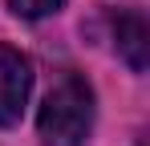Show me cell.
<instances>
[{"label": "cell", "mask_w": 150, "mask_h": 146, "mask_svg": "<svg viewBox=\"0 0 150 146\" xmlns=\"http://www.w3.org/2000/svg\"><path fill=\"white\" fill-rule=\"evenodd\" d=\"M41 146H85L93 134V89L81 73H61L37 114Z\"/></svg>", "instance_id": "6da1fadb"}, {"label": "cell", "mask_w": 150, "mask_h": 146, "mask_svg": "<svg viewBox=\"0 0 150 146\" xmlns=\"http://www.w3.org/2000/svg\"><path fill=\"white\" fill-rule=\"evenodd\" d=\"M28 89H33V65L21 49L0 45V130L16 126L28 106Z\"/></svg>", "instance_id": "7a4b0ae2"}, {"label": "cell", "mask_w": 150, "mask_h": 146, "mask_svg": "<svg viewBox=\"0 0 150 146\" xmlns=\"http://www.w3.org/2000/svg\"><path fill=\"white\" fill-rule=\"evenodd\" d=\"M114 45L122 53V61L134 73H146L150 61V24L142 12H118L114 16Z\"/></svg>", "instance_id": "3957f363"}, {"label": "cell", "mask_w": 150, "mask_h": 146, "mask_svg": "<svg viewBox=\"0 0 150 146\" xmlns=\"http://www.w3.org/2000/svg\"><path fill=\"white\" fill-rule=\"evenodd\" d=\"M61 4H65V0H8V8H12L16 16H25V21L53 16V12H61Z\"/></svg>", "instance_id": "277c9868"}]
</instances>
